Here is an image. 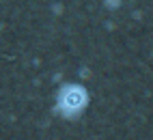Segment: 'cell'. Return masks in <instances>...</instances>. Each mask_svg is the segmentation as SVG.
Listing matches in <instances>:
<instances>
[{
	"label": "cell",
	"instance_id": "1",
	"mask_svg": "<svg viewBox=\"0 0 153 140\" xmlns=\"http://www.w3.org/2000/svg\"><path fill=\"white\" fill-rule=\"evenodd\" d=\"M91 104V93L84 84L80 82H65L58 86L54 97V112L65 119V121H76L80 119Z\"/></svg>",
	"mask_w": 153,
	"mask_h": 140
}]
</instances>
